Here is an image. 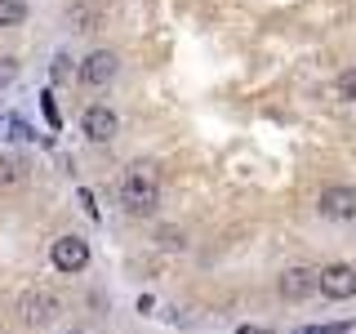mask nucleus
<instances>
[{"label": "nucleus", "instance_id": "3", "mask_svg": "<svg viewBox=\"0 0 356 334\" xmlns=\"http://www.w3.org/2000/svg\"><path fill=\"white\" fill-rule=\"evenodd\" d=\"M49 263L58 267V272H81L89 263V241L85 237H58L49 245Z\"/></svg>", "mask_w": 356, "mask_h": 334}, {"label": "nucleus", "instance_id": "8", "mask_svg": "<svg viewBox=\"0 0 356 334\" xmlns=\"http://www.w3.org/2000/svg\"><path fill=\"white\" fill-rule=\"evenodd\" d=\"M321 272H312V267H285L281 272V299H289V303H303V299L316 289Z\"/></svg>", "mask_w": 356, "mask_h": 334}, {"label": "nucleus", "instance_id": "10", "mask_svg": "<svg viewBox=\"0 0 356 334\" xmlns=\"http://www.w3.org/2000/svg\"><path fill=\"white\" fill-rule=\"evenodd\" d=\"M356 330V321H316V326H298L294 334H348Z\"/></svg>", "mask_w": 356, "mask_h": 334}, {"label": "nucleus", "instance_id": "7", "mask_svg": "<svg viewBox=\"0 0 356 334\" xmlns=\"http://www.w3.org/2000/svg\"><path fill=\"white\" fill-rule=\"evenodd\" d=\"M18 312H22V326H44V321L58 317V299L44 294V289H31V294H22Z\"/></svg>", "mask_w": 356, "mask_h": 334}, {"label": "nucleus", "instance_id": "9", "mask_svg": "<svg viewBox=\"0 0 356 334\" xmlns=\"http://www.w3.org/2000/svg\"><path fill=\"white\" fill-rule=\"evenodd\" d=\"M27 22V0H0V27H22Z\"/></svg>", "mask_w": 356, "mask_h": 334}, {"label": "nucleus", "instance_id": "15", "mask_svg": "<svg viewBox=\"0 0 356 334\" xmlns=\"http://www.w3.org/2000/svg\"><path fill=\"white\" fill-rule=\"evenodd\" d=\"M67 334H81V330H67Z\"/></svg>", "mask_w": 356, "mask_h": 334}, {"label": "nucleus", "instance_id": "6", "mask_svg": "<svg viewBox=\"0 0 356 334\" xmlns=\"http://www.w3.org/2000/svg\"><path fill=\"white\" fill-rule=\"evenodd\" d=\"M116 67H120V58H116L111 49H94V54L81 63V81L94 85V89H103V85L116 81Z\"/></svg>", "mask_w": 356, "mask_h": 334}, {"label": "nucleus", "instance_id": "14", "mask_svg": "<svg viewBox=\"0 0 356 334\" xmlns=\"http://www.w3.org/2000/svg\"><path fill=\"white\" fill-rule=\"evenodd\" d=\"M236 334H276V330H267V326H241Z\"/></svg>", "mask_w": 356, "mask_h": 334}, {"label": "nucleus", "instance_id": "12", "mask_svg": "<svg viewBox=\"0 0 356 334\" xmlns=\"http://www.w3.org/2000/svg\"><path fill=\"white\" fill-rule=\"evenodd\" d=\"M22 178V170H18V161H9V156H0V187H14Z\"/></svg>", "mask_w": 356, "mask_h": 334}, {"label": "nucleus", "instance_id": "13", "mask_svg": "<svg viewBox=\"0 0 356 334\" xmlns=\"http://www.w3.org/2000/svg\"><path fill=\"white\" fill-rule=\"evenodd\" d=\"M14 76H18V58H0V89L14 81Z\"/></svg>", "mask_w": 356, "mask_h": 334}, {"label": "nucleus", "instance_id": "5", "mask_svg": "<svg viewBox=\"0 0 356 334\" xmlns=\"http://www.w3.org/2000/svg\"><path fill=\"white\" fill-rule=\"evenodd\" d=\"M81 125H85V138L89 143H111V138H116V129H120V120H116V111H111V107L94 103V107H85Z\"/></svg>", "mask_w": 356, "mask_h": 334}, {"label": "nucleus", "instance_id": "11", "mask_svg": "<svg viewBox=\"0 0 356 334\" xmlns=\"http://www.w3.org/2000/svg\"><path fill=\"white\" fill-rule=\"evenodd\" d=\"M334 89H339L343 103H356V67H348V72L339 76V85H334Z\"/></svg>", "mask_w": 356, "mask_h": 334}, {"label": "nucleus", "instance_id": "1", "mask_svg": "<svg viewBox=\"0 0 356 334\" xmlns=\"http://www.w3.org/2000/svg\"><path fill=\"white\" fill-rule=\"evenodd\" d=\"M156 200H161V183H156V170L152 165H129L125 178H120V205L129 209V214H138V218H147L152 209H156Z\"/></svg>", "mask_w": 356, "mask_h": 334}, {"label": "nucleus", "instance_id": "2", "mask_svg": "<svg viewBox=\"0 0 356 334\" xmlns=\"http://www.w3.org/2000/svg\"><path fill=\"white\" fill-rule=\"evenodd\" d=\"M316 289H321L325 299H334V303L352 299V294H356V267H352V263H330L325 272H321Z\"/></svg>", "mask_w": 356, "mask_h": 334}, {"label": "nucleus", "instance_id": "4", "mask_svg": "<svg viewBox=\"0 0 356 334\" xmlns=\"http://www.w3.org/2000/svg\"><path fill=\"white\" fill-rule=\"evenodd\" d=\"M321 214L343 223V218H356V187L348 183H330L325 192H321Z\"/></svg>", "mask_w": 356, "mask_h": 334}]
</instances>
